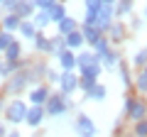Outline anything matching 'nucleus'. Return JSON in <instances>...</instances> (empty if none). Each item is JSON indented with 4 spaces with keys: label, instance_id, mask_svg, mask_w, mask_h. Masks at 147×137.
<instances>
[{
    "label": "nucleus",
    "instance_id": "nucleus-39",
    "mask_svg": "<svg viewBox=\"0 0 147 137\" xmlns=\"http://www.w3.org/2000/svg\"><path fill=\"white\" fill-rule=\"evenodd\" d=\"M5 3H7V0H0V5H5Z\"/></svg>",
    "mask_w": 147,
    "mask_h": 137
},
{
    "label": "nucleus",
    "instance_id": "nucleus-35",
    "mask_svg": "<svg viewBox=\"0 0 147 137\" xmlns=\"http://www.w3.org/2000/svg\"><path fill=\"white\" fill-rule=\"evenodd\" d=\"M100 3H108V5H115L118 0H100Z\"/></svg>",
    "mask_w": 147,
    "mask_h": 137
},
{
    "label": "nucleus",
    "instance_id": "nucleus-7",
    "mask_svg": "<svg viewBox=\"0 0 147 137\" xmlns=\"http://www.w3.org/2000/svg\"><path fill=\"white\" fill-rule=\"evenodd\" d=\"M44 118H47V110H44V105H30V108H27L25 125H30V127H39V125L44 122Z\"/></svg>",
    "mask_w": 147,
    "mask_h": 137
},
{
    "label": "nucleus",
    "instance_id": "nucleus-14",
    "mask_svg": "<svg viewBox=\"0 0 147 137\" xmlns=\"http://www.w3.org/2000/svg\"><path fill=\"white\" fill-rule=\"evenodd\" d=\"M59 68H61V71H74V68H76V54H74L71 49H64V52L59 54Z\"/></svg>",
    "mask_w": 147,
    "mask_h": 137
},
{
    "label": "nucleus",
    "instance_id": "nucleus-26",
    "mask_svg": "<svg viewBox=\"0 0 147 137\" xmlns=\"http://www.w3.org/2000/svg\"><path fill=\"white\" fill-rule=\"evenodd\" d=\"M132 64H135L137 68H145V66H147V47H142L140 52L132 56Z\"/></svg>",
    "mask_w": 147,
    "mask_h": 137
},
{
    "label": "nucleus",
    "instance_id": "nucleus-18",
    "mask_svg": "<svg viewBox=\"0 0 147 137\" xmlns=\"http://www.w3.org/2000/svg\"><path fill=\"white\" fill-rule=\"evenodd\" d=\"M37 34H39V30L34 27V22H32V20H25L20 25V37L22 39H34Z\"/></svg>",
    "mask_w": 147,
    "mask_h": 137
},
{
    "label": "nucleus",
    "instance_id": "nucleus-1",
    "mask_svg": "<svg viewBox=\"0 0 147 137\" xmlns=\"http://www.w3.org/2000/svg\"><path fill=\"white\" fill-rule=\"evenodd\" d=\"M123 110H125L127 120L135 125V122L140 120H147V100H140V98H132V95H127L125 103H123Z\"/></svg>",
    "mask_w": 147,
    "mask_h": 137
},
{
    "label": "nucleus",
    "instance_id": "nucleus-10",
    "mask_svg": "<svg viewBox=\"0 0 147 137\" xmlns=\"http://www.w3.org/2000/svg\"><path fill=\"white\" fill-rule=\"evenodd\" d=\"M20 25H22V20L17 15H12V12H5L3 20H0V30H3V32H10V34L20 32Z\"/></svg>",
    "mask_w": 147,
    "mask_h": 137
},
{
    "label": "nucleus",
    "instance_id": "nucleus-37",
    "mask_svg": "<svg viewBox=\"0 0 147 137\" xmlns=\"http://www.w3.org/2000/svg\"><path fill=\"white\" fill-rule=\"evenodd\" d=\"M140 74H142V76H147V66H145V68H140Z\"/></svg>",
    "mask_w": 147,
    "mask_h": 137
},
{
    "label": "nucleus",
    "instance_id": "nucleus-19",
    "mask_svg": "<svg viewBox=\"0 0 147 137\" xmlns=\"http://www.w3.org/2000/svg\"><path fill=\"white\" fill-rule=\"evenodd\" d=\"M100 0H84V10H86V15L84 17H88V20H96V15H98V10H100Z\"/></svg>",
    "mask_w": 147,
    "mask_h": 137
},
{
    "label": "nucleus",
    "instance_id": "nucleus-36",
    "mask_svg": "<svg viewBox=\"0 0 147 137\" xmlns=\"http://www.w3.org/2000/svg\"><path fill=\"white\" fill-rule=\"evenodd\" d=\"M7 137H22V135H20V132H10V135H7Z\"/></svg>",
    "mask_w": 147,
    "mask_h": 137
},
{
    "label": "nucleus",
    "instance_id": "nucleus-31",
    "mask_svg": "<svg viewBox=\"0 0 147 137\" xmlns=\"http://www.w3.org/2000/svg\"><path fill=\"white\" fill-rule=\"evenodd\" d=\"M32 3H34L37 10H47V12H49V10H52V7L59 3V0H32Z\"/></svg>",
    "mask_w": 147,
    "mask_h": 137
},
{
    "label": "nucleus",
    "instance_id": "nucleus-20",
    "mask_svg": "<svg viewBox=\"0 0 147 137\" xmlns=\"http://www.w3.org/2000/svg\"><path fill=\"white\" fill-rule=\"evenodd\" d=\"M32 22H34L37 30L42 32L44 27H49V22H52V20H49V12H47V10H37V12H34V17H32Z\"/></svg>",
    "mask_w": 147,
    "mask_h": 137
},
{
    "label": "nucleus",
    "instance_id": "nucleus-21",
    "mask_svg": "<svg viewBox=\"0 0 147 137\" xmlns=\"http://www.w3.org/2000/svg\"><path fill=\"white\" fill-rule=\"evenodd\" d=\"M105 95H108V88H105L103 83H98L93 91H88V93H86V98H88V100H96V103H103Z\"/></svg>",
    "mask_w": 147,
    "mask_h": 137
},
{
    "label": "nucleus",
    "instance_id": "nucleus-16",
    "mask_svg": "<svg viewBox=\"0 0 147 137\" xmlns=\"http://www.w3.org/2000/svg\"><path fill=\"white\" fill-rule=\"evenodd\" d=\"M100 66L103 68H118L120 66V56H118L115 49H110V52H105L103 56H100Z\"/></svg>",
    "mask_w": 147,
    "mask_h": 137
},
{
    "label": "nucleus",
    "instance_id": "nucleus-3",
    "mask_svg": "<svg viewBox=\"0 0 147 137\" xmlns=\"http://www.w3.org/2000/svg\"><path fill=\"white\" fill-rule=\"evenodd\" d=\"M71 105H74V103H71V100H66V95L54 93V95H49V100L44 103V110H47V115L59 118V115H64V113H69V108H71Z\"/></svg>",
    "mask_w": 147,
    "mask_h": 137
},
{
    "label": "nucleus",
    "instance_id": "nucleus-24",
    "mask_svg": "<svg viewBox=\"0 0 147 137\" xmlns=\"http://www.w3.org/2000/svg\"><path fill=\"white\" fill-rule=\"evenodd\" d=\"M34 47L39 49V52H44V54H52V39H47L44 34H37L34 37Z\"/></svg>",
    "mask_w": 147,
    "mask_h": 137
},
{
    "label": "nucleus",
    "instance_id": "nucleus-5",
    "mask_svg": "<svg viewBox=\"0 0 147 137\" xmlns=\"http://www.w3.org/2000/svg\"><path fill=\"white\" fill-rule=\"evenodd\" d=\"M27 86H30V68L25 66V68H20L17 74L10 76V81L5 83V91H7V93H12V95H17L20 91H25Z\"/></svg>",
    "mask_w": 147,
    "mask_h": 137
},
{
    "label": "nucleus",
    "instance_id": "nucleus-29",
    "mask_svg": "<svg viewBox=\"0 0 147 137\" xmlns=\"http://www.w3.org/2000/svg\"><path fill=\"white\" fill-rule=\"evenodd\" d=\"M64 49H66V42H64V37H54V39H52V54L59 59V54H61Z\"/></svg>",
    "mask_w": 147,
    "mask_h": 137
},
{
    "label": "nucleus",
    "instance_id": "nucleus-12",
    "mask_svg": "<svg viewBox=\"0 0 147 137\" xmlns=\"http://www.w3.org/2000/svg\"><path fill=\"white\" fill-rule=\"evenodd\" d=\"M64 42H66V49H71V52H76V49H81L86 44V39H84V32H81V27L76 32H71V34H66L64 37Z\"/></svg>",
    "mask_w": 147,
    "mask_h": 137
},
{
    "label": "nucleus",
    "instance_id": "nucleus-33",
    "mask_svg": "<svg viewBox=\"0 0 147 137\" xmlns=\"http://www.w3.org/2000/svg\"><path fill=\"white\" fill-rule=\"evenodd\" d=\"M7 135H10V132H7V125H5V122H0V137H7Z\"/></svg>",
    "mask_w": 147,
    "mask_h": 137
},
{
    "label": "nucleus",
    "instance_id": "nucleus-8",
    "mask_svg": "<svg viewBox=\"0 0 147 137\" xmlns=\"http://www.w3.org/2000/svg\"><path fill=\"white\" fill-rule=\"evenodd\" d=\"M34 12H37L34 3H30V0H17V5H15V10H12V15H17L22 22H25V20H32V17H34Z\"/></svg>",
    "mask_w": 147,
    "mask_h": 137
},
{
    "label": "nucleus",
    "instance_id": "nucleus-4",
    "mask_svg": "<svg viewBox=\"0 0 147 137\" xmlns=\"http://www.w3.org/2000/svg\"><path fill=\"white\" fill-rule=\"evenodd\" d=\"M74 130H76L79 137H96V135H98V127H96L93 118H91L88 113H79V115H76V120H74Z\"/></svg>",
    "mask_w": 147,
    "mask_h": 137
},
{
    "label": "nucleus",
    "instance_id": "nucleus-13",
    "mask_svg": "<svg viewBox=\"0 0 147 137\" xmlns=\"http://www.w3.org/2000/svg\"><path fill=\"white\" fill-rule=\"evenodd\" d=\"M81 32H84V39H86V44H88L91 49H93L96 44H98L100 39L105 37V34L98 30V27H81Z\"/></svg>",
    "mask_w": 147,
    "mask_h": 137
},
{
    "label": "nucleus",
    "instance_id": "nucleus-17",
    "mask_svg": "<svg viewBox=\"0 0 147 137\" xmlns=\"http://www.w3.org/2000/svg\"><path fill=\"white\" fill-rule=\"evenodd\" d=\"M5 61H22V44H20V39L12 42L10 47L5 49Z\"/></svg>",
    "mask_w": 147,
    "mask_h": 137
},
{
    "label": "nucleus",
    "instance_id": "nucleus-15",
    "mask_svg": "<svg viewBox=\"0 0 147 137\" xmlns=\"http://www.w3.org/2000/svg\"><path fill=\"white\" fill-rule=\"evenodd\" d=\"M57 30H59V37H66V34H71V32L79 30V22L74 20L71 15H66V17H64V20L57 25Z\"/></svg>",
    "mask_w": 147,
    "mask_h": 137
},
{
    "label": "nucleus",
    "instance_id": "nucleus-27",
    "mask_svg": "<svg viewBox=\"0 0 147 137\" xmlns=\"http://www.w3.org/2000/svg\"><path fill=\"white\" fill-rule=\"evenodd\" d=\"M12 42H17L15 34H10V32H3V30H0V52H5V49L10 47Z\"/></svg>",
    "mask_w": 147,
    "mask_h": 137
},
{
    "label": "nucleus",
    "instance_id": "nucleus-28",
    "mask_svg": "<svg viewBox=\"0 0 147 137\" xmlns=\"http://www.w3.org/2000/svg\"><path fill=\"white\" fill-rule=\"evenodd\" d=\"M118 68H120V76H123V83H125V88H130V86H135V79L130 76V68H127V66H125L123 61H120V66H118Z\"/></svg>",
    "mask_w": 147,
    "mask_h": 137
},
{
    "label": "nucleus",
    "instance_id": "nucleus-2",
    "mask_svg": "<svg viewBox=\"0 0 147 137\" xmlns=\"http://www.w3.org/2000/svg\"><path fill=\"white\" fill-rule=\"evenodd\" d=\"M27 103L20 98H12L10 103H5V122L7 125H22L27 118Z\"/></svg>",
    "mask_w": 147,
    "mask_h": 137
},
{
    "label": "nucleus",
    "instance_id": "nucleus-34",
    "mask_svg": "<svg viewBox=\"0 0 147 137\" xmlns=\"http://www.w3.org/2000/svg\"><path fill=\"white\" fill-rule=\"evenodd\" d=\"M0 113H5V98H0Z\"/></svg>",
    "mask_w": 147,
    "mask_h": 137
},
{
    "label": "nucleus",
    "instance_id": "nucleus-25",
    "mask_svg": "<svg viewBox=\"0 0 147 137\" xmlns=\"http://www.w3.org/2000/svg\"><path fill=\"white\" fill-rule=\"evenodd\" d=\"M127 12H132V0H118L115 3V17H125Z\"/></svg>",
    "mask_w": 147,
    "mask_h": 137
},
{
    "label": "nucleus",
    "instance_id": "nucleus-9",
    "mask_svg": "<svg viewBox=\"0 0 147 137\" xmlns=\"http://www.w3.org/2000/svg\"><path fill=\"white\" fill-rule=\"evenodd\" d=\"M49 86H34V88L30 91V105H44V103H47L49 100Z\"/></svg>",
    "mask_w": 147,
    "mask_h": 137
},
{
    "label": "nucleus",
    "instance_id": "nucleus-22",
    "mask_svg": "<svg viewBox=\"0 0 147 137\" xmlns=\"http://www.w3.org/2000/svg\"><path fill=\"white\" fill-rule=\"evenodd\" d=\"M64 17H66V7H64V3H57V5H54L52 10H49V20L59 25V22H61Z\"/></svg>",
    "mask_w": 147,
    "mask_h": 137
},
{
    "label": "nucleus",
    "instance_id": "nucleus-6",
    "mask_svg": "<svg viewBox=\"0 0 147 137\" xmlns=\"http://www.w3.org/2000/svg\"><path fill=\"white\" fill-rule=\"evenodd\" d=\"M74 91H79V76L74 71H61L59 74V93L69 98Z\"/></svg>",
    "mask_w": 147,
    "mask_h": 137
},
{
    "label": "nucleus",
    "instance_id": "nucleus-30",
    "mask_svg": "<svg viewBox=\"0 0 147 137\" xmlns=\"http://www.w3.org/2000/svg\"><path fill=\"white\" fill-rule=\"evenodd\" d=\"M132 137H147V120H140L132 125Z\"/></svg>",
    "mask_w": 147,
    "mask_h": 137
},
{
    "label": "nucleus",
    "instance_id": "nucleus-32",
    "mask_svg": "<svg viewBox=\"0 0 147 137\" xmlns=\"http://www.w3.org/2000/svg\"><path fill=\"white\" fill-rule=\"evenodd\" d=\"M135 88H137V93H142V95H147V76H137L135 79Z\"/></svg>",
    "mask_w": 147,
    "mask_h": 137
},
{
    "label": "nucleus",
    "instance_id": "nucleus-23",
    "mask_svg": "<svg viewBox=\"0 0 147 137\" xmlns=\"http://www.w3.org/2000/svg\"><path fill=\"white\" fill-rule=\"evenodd\" d=\"M96 86H98V79H96V76H79V88L84 91V93L93 91Z\"/></svg>",
    "mask_w": 147,
    "mask_h": 137
},
{
    "label": "nucleus",
    "instance_id": "nucleus-11",
    "mask_svg": "<svg viewBox=\"0 0 147 137\" xmlns=\"http://www.w3.org/2000/svg\"><path fill=\"white\" fill-rule=\"evenodd\" d=\"M105 37H108L110 44H120L123 37H125V25H123V22H113V25H110V30L105 32Z\"/></svg>",
    "mask_w": 147,
    "mask_h": 137
},
{
    "label": "nucleus",
    "instance_id": "nucleus-38",
    "mask_svg": "<svg viewBox=\"0 0 147 137\" xmlns=\"http://www.w3.org/2000/svg\"><path fill=\"white\" fill-rule=\"evenodd\" d=\"M145 20H147V5H145Z\"/></svg>",
    "mask_w": 147,
    "mask_h": 137
}]
</instances>
